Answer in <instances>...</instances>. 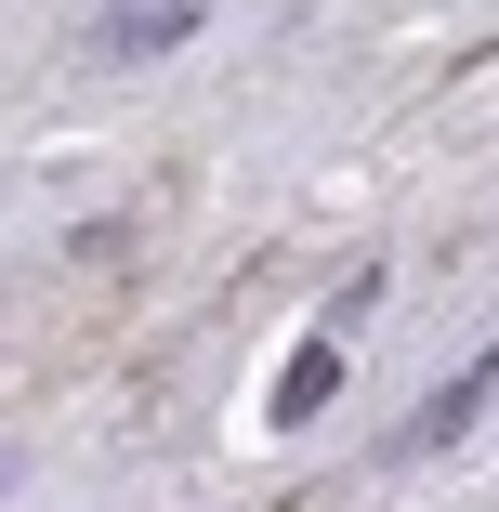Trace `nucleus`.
I'll list each match as a JSON object with an SVG mask.
<instances>
[{"mask_svg": "<svg viewBox=\"0 0 499 512\" xmlns=\"http://www.w3.org/2000/svg\"><path fill=\"white\" fill-rule=\"evenodd\" d=\"M197 40V0H132V14H106V53H171Z\"/></svg>", "mask_w": 499, "mask_h": 512, "instance_id": "obj_1", "label": "nucleus"}, {"mask_svg": "<svg viewBox=\"0 0 499 512\" xmlns=\"http://www.w3.org/2000/svg\"><path fill=\"white\" fill-rule=\"evenodd\" d=\"M329 368H342V329H316L303 355H289V381H276V421H316V407H329Z\"/></svg>", "mask_w": 499, "mask_h": 512, "instance_id": "obj_2", "label": "nucleus"}, {"mask_svg": "<svg viewBox=\"0 0 499 512\" xmlns=\"http://www.w3.org/2000/svg\"><path fill=\"white\" fill-rule=\"evenodd\" d=\"M473 407H486V368H460V381H447V394L421 407V421H408V447H447V434L473 421Z\"/></svg>", "mask_w": 499, "mask_h": 512, "instance_id": "obj_3", "label": "nucleus"}]
</instances>
